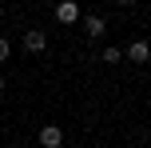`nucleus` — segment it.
<instances>
[{"label": "nucleus", "instance_id": "f257e3e1", "mask_svg": "<svg viewBox=\"0 0 151 148\" xmlns=\"http://www.w3.org/2000/svg\"><path fill=\"white\" fill-rule=\"evenodd\" d=\"M80 4H76V0H60V4H56V20H60V24H76V20H80Z\"/></svg>", "mask_w": 151, "mask_h": 148}, {"label": "nucleus", "instance_id": "f03ea898", "mask_svg": "<svg viewBox=\"0 0 151 148\" xmlns=\"http://www.w3.org/2000/svg\"><path fill=\"white\" fill-rule=\"evenodd\" d=\"M40 144L44 148H64V128H56V124L40 128Z\"/></svg>", "mask_w": 151, "mask_h": 148}, {"label": "nucleus", "instance_id": "7ed1b4c3", "mask_svg": "<svg viewBox=\"0 0 151 148\" xmlns=\"http://www.w3.org/2000/svg\"><path fill=\"white\" fill-rule=\"evenodd\" d=\"M80 20H83V32H88L91 40H99L107 32V20H104V16H80Z\"/></svg>", "mask_w": 151, "mask_h": 148}, {"label": "nucleus", "instance_id": "20e7f679", "mask_svg": "<svg viewBox=\"0 0 151 148\" xmlns=\"http://www.w3.org/2000/svg\"><path fill=\"white\" fill-rule=\"evenodd\" d=\"M24 48H28V52H44V48H48V36L40 28H28V32H24Z\"/></svg>", "mask_w": 151, "mask_h": 148}, {"label": "nucleus", "instance_id": "39448f33", "mask_svg": "<svg viewBox=\"0 0 151 148\" xmlns=\"http://www.w3.org/2000/svg\"><path fill=\"white\" fill-rule=\"evenodd\" d=\"M127 56L135 64H147V40H135V44H127Z\"/></svg>", "mask_w": 151, "mask_h": 148}, {"label": "nucleus", "instance_id": "423d86ee", "mask_svg": "<svg viewBox=\"0 0 151 148\" xmlns=\"http://www.w3.org/2000/svg\"><path fill=\"white\" fill-rule=\"evenodd\" d=\"M104 60L115 64V60H123V52H119V48H104Z\"/></svg>", "mask_w": 151, "mask_h": 148}, {"label": "nucleus", "instance_id": "0eeeda50", "mask_svg": "<svg viewBox=\"0 0 151 148\" xmlns=\"http://www.w3.org/2000/svg\"><path fill=\"white\" fill-rule=\"evenodd\" d=\"M8 56H12V44H8V40H4V36H0V64H4V60H8Z\"/></svg>", "mask_w": 151, "mask_h": 148}, {"label": "nucleus", "instance_id": "6e6552de", "mask_svg": "<svg viewBox=\"0 0 151 148\" xmlns=\"http://www.w3.org/2000/svg\"><path fill=\"white\" fill-rule=\"evenodd\" d=\"M0 92H4V76H0Z\"/></svg>", "mask_w": 151, "mask_h": 148}, {"label": "nucleus", "instance_id": "1a4fd4ad", "mask_svg": "<svg viewBox=\"0 0 151 148\" xmlns=\"http://www.w3.org/2000/svg\"><path fill=\"white\" fill-rule=\"evenodd\" d=\"M115 4H131V0H115Z\"/></svg>", "mask_w": 151, "mask_h": 148}]
</instances>
